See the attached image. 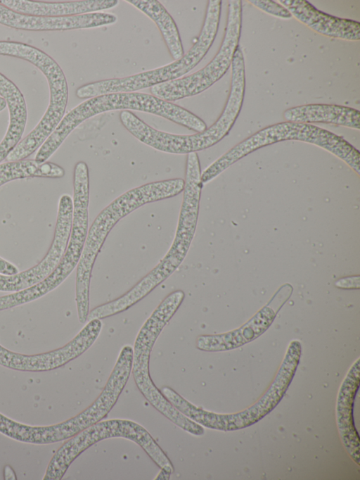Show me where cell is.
Segmentation results:
<instances>
[{
  "label": "cell",
  "mask_w": 360,
  "mask_h": 480,
  "mask_svg": "<svg viewBox=\"0 0 360 480\" xmlns=\"http://www.w3.org/2000/svg\"><path fill=\"white\" fill-rule=\"evenodd\" d=\"M150 18L158 27L172 58L176 61L184 54L177 25L163 5L157 0H127Z\"/></svg>",
  "instance_id": "ac0fdd59"
},
{
  "label": "cell",
  "mask_w": 360,
  "mask_h": 480,
  "mask_svg": "<svg viewBox=\"0 0 360 480\" xmlns=\"http://www.w3.org/2000/svg\"><path fill=\"white\" fill-rule=\"evenodd\" d=\"M137 110L150 113L197 132L205 131L206 123L188 110L139 91L103 94L88 99L65 114L53 132L39 148L37 156L47 160L68 135L80 124L98 114L112 110Z\"/></svg>",
  "instance_id": "6da1fadb"
},
{
  "label": "cell",
  "mask_w": 360,
  "mask_h": 480,
  "mask_svg": "<svg viewBox=\"0 0 360 480\" xmlns=\"http://www.w3.org/2000/svg\"><path fill=\"white\" fill-rule=\"evenodd\" d=\"M300 355V342L292 341L276 377L265 394L255 405L243 412L220 414V430L227 431L249 427L271 412L288 389L298 366Z\"/></svg>",
  "instance_id": "9c48e42d"
},
{
  "label": "cell",
  "mask_w": 360,
  "mask_h": 480,
  "mask_svg": "<svg viewBox=\"0 0 360 480\" xmlns=\"http://www.w3.org/2000/svg\"><path fill=\"white\" fill-rule=\"evenodd\" d=\"M359 359L352 365L339 390L337 423L342 443L354 461L359 465V437L354 419V400L360 383Z\"/></svg>",
  "instance_id": "4fadbf2b"
},
{
  "label": "cell",
  "mask_w": 360,
  "mask_h": 480,
  "mask_svg": "<svg viewBox=\"0 0 360 480\" xmlns=\"http://www.w3.org/2000/svg\"><path fill=\"white\" fill-rule=\"evenodd\" d=\"M86 346L80 336L56 350L35 355H24L11 351L0 345V365L26 372H43L60 367L80 356Z\"/></svg>",
  "instance_id": "7c38bea8"
},
{
  "label": "cell",
  "mask_w": 360,
  "mask_h": 480,
  "mask_svg": "<svg viewBox=\"0 0 360 480\" xmlns=\"http://www.w3.org/2000/svg\"><path fill=\"white\" fill-rule=\"evenodd\" d=\"M335 286L341 289H359V276H352L342 278L335 283Z\"/></svg>",
  "instance_id": "44dd1931"
},
{
  "label": "cell",
  "mask_w": 360,
  "mask_h": 480,
  "mask_svg": "<svg viewBox=\"0 0 360 480\" xmlns=\"http://www.w3.org/2000/svg\"><path fill=\"white\" fill-rule=\"evenodd\" d=\"M4 479H6V480L16 479H17L13 469L9 465H6L4 467Z\"/></svg>",
  "instance_id": "7402d4cb"
},
{
  "label": "cell",
  "mask_w": 360,
  "mask_h": 480,
  "mask_svg": "<svg viewBox=\"0 0 360 480\" xmlns=\"http://www.w3.org/2000/svg\"><path fill=\"white\" fill-rule=\"evenodd\" d=\"M295 140L316 145L343 160L360 175V153L343 137L311 124L294 122L276 123L255 132L223 154L201 172L205 184L248 154L268 145Z\"/></svg>",
  "instance_id": "7a4b0ae2"
},
{
  "label": "cell",
  "mask_w": 360,
  "mask_h": 480,
  "mask_svg": "<svg viewBox=\"0 0 360 480\" xmlns=\"http://www.w3.org/2000/svg\"><path fill=\"white\" fill-rule=\"evenodd\" d=\"M115 14L103 12L77 15L46 17L16 13L0 4V24L27 31H65L94 28L114 24Z\"/></svg>",
  "instance_id": "30bf717a"
},
{
  "label": "cell",
  "mask_w": 360,
  "mask_h": 480,
  "mask_svg": "<svg viewBox=\"0 0 360 480\" xmlns=\"http://www.w3.org/2000/svg\"><path fill=\"white\" fill-rule=\"evenodd\" d=\"M276 312L265 306L251 320L238 329L221 334L200 335L196 348L200 350L217 352L238 348L263 334L271 325Z\"/></svg>",
  "instance_id": "5bb4252c"
},
{
  "label": "cell",
  "mask_w": 360,
  "mask_h": 480,
  "mask_svg": "<svg viewBox=\"0 0 360 480\" xmlns=\"http://www.w3.org/2000/svg\"><path fill=\"white\" fill-rule=\"evenodd\" d=\"M120 437L139 445L161 471L155 479L168 480L174 466L160 446L141 424L129 419L100 421L64 443L50 460L43 479L60 480L72 462L92 445L109 438Z\"/></svg>",
  "instance_id": "5b68a950"
},
{
  "label": "cell",
  "mask_w": 360,
  "mask_h": 480,
  "mask_svg": "<svg viewBox=\"0 0 360 480\" xmlns=\"http://www.w3.org/2000/svg\"><path fill=\"white\" fill-rule=\"evenodd\" d=\"M73 213L72 227L65 253L54 270L38 284L25 291L29 301H34L56 289L77 267L88 233L89 174L87 164L77 162L73 171Z\"/></svg>",
  "instance_id": "52a82bcc"
},
{
  "label": "cell",
  "mask_w": 360,
  "mask_h": 480,
  "mask_svg": "<svg viewBox=\"0 0 360 480\" xmlns=\"http://www.w3.org/2000/svg\"><path fill=\"white\" fill-rule=\"evenodd\" d=\"M65 175V170L58 164L46 161L43 163L34 160H20L0 163V187L18 179L43 177L58 179ZM6 265V260L0 257V271Z\"/></svg>",
  "instance_id": "d6986e66"
},
{
  "label": "cell",
  "mask_w": 360,
  "mask_h": 480,
  "mask_svg": "<svg viewBox=\"0 0 360 480\" xmlns=\"http://www.w3.org/2000/svg\"><path fill=\"white\" fill-rule=\"evenodd\" d=\"M0 96L6 102L9 122L6 134L0 142V163L21 141L24 133L27 111L25 98L19 88L0 72Z\"/></svg>",
  "instance_id": "e0dca14e"
},
{
  "label": "cell",
  "mask_w": 360,
  "mask_h": 480,
  "mask_svg": "<svg viewBox=\"0 0 360 480\" xmlns=\"http://www.w3.org/2000/svg\"><path fill=\"white\" fill-rule=\"evenodd\" d=\"M0 56L25 60L43 73L49 89V103L39 122L13 149L6 161L24 160L39 149L58 126L66 110L68 86L58 63L42 50L26 43L0 41Z\"/></svg>",
  "instance_id": "277c9868"
},
{
  "label": "cell",
  "mask_w": 360,
  "mask_h": 480,
  "mask_svg": "<svg viewBox=\"0 0 360 480\" xmlns=\"http://www.w3.org/2000/svg\"><path fill=\"white\" fill-rule=\"evenodd\" d=\"M6 106V102L4 98L0 96V112L3 110Z\"/></svg>",
  "instance_id": "603a6c76"
},
{
  "label": "cell",
  "mask_w": 360,
  "mask_h": 480,
  "mask_svg": "<svg viewBox=\"0 0 360 480\" xmlns=\"http://www.w3.org/2000/svg\"><path fill=\"white\" fill-rule=\"evenodd\" d=\"M277 1L289 11L292 18L322 35L352 42L360 39V23L358 21L326 13L306 0Z\"/></svg>",
  "instance_id": "8fae6325"
},
{
  "label": "cell",
  "mask_w": 360,
  "mask_h": 480,
  "mask_svg": "<svg viewBox=\"0 0 360 480\" xmlns=\"http://www.w3.org/2000/svg\"><path fill=\"white\" fill-rule=\"evenodd\" d=\"M288 122L329 123L360 130L359 110L336 104L312 103L290 108L283 114Z\"/></svg>",
  "instance_id": "2e32d148"
},
{
  "label": "cell",
  "mask_w": 360,
  "mask_h": 480,
  "mask_svg": "<svg viewBox=\"0 0 360 480\" xmlns=\"http://www.w3.org/2000/svg\"><path fill=\"white\" fill-rule=\"evenodd\" d=\"M221 10V0H210L203 25L196 42L178 60L166 65L124 77L102 80L79 87L76 96L86 99L119 92H133L181 78L205 56L217 34Z\"/></svg>",
  "instance_id": "3957f363"
},
{
  "label": "cell",
  "mask_w": 360,
  "mask_h": 480,
  "mask_svg": "<svg viewBox=\"0 0 360 480\" xmlns=\"http://www.w3.org/2000/svg\"><path fill=\"white\" fill-rule=\"evenodd\" d=\"M117 0H82L44 2L27 0H0L5 7L19 13L46 17L77 15L96 13L117 6Z\"/></svg>",
  "instance_id": "9a60e30c"
},
{
  "label": "cell",
  "mask_w": 360,
  "mask_h": 480,
  "mask_svg": "<svg viewBox=\"0 0 360 480\" xmlns=\"http://www.w3.org/2000/svg\"><path fill=\"white\" fill-rule=\"evenodd\" d=\"M242 12V1H229L225 33L215 56L194 73L150 87V94L173 102L199 94L219 80L230 68L234 52L239 46Z\"/></svg>",
  "instance_id": "8992f818"
},
{
  "label": "cell",
  "mask_w": 360,
  "mask_h": 480,
  "mask_svg": "<svg viewBox=\"0 0 360 480\" xmlns=\"http://www.w3.org/2000/svg\"><path fill=\"white\" fill-rule=\"evenodd\" d=\"M72 198L60 196L53 238L45 256L34 266L12 275L0 274V291L14 293L31 287L49 275L57 267L66 250L72 222Z\"/></svg>",
  "instance_id": "ba28073f"
},
{
  "label": "cell",
  "mask_w": 360,
  "mask_h": 480,
  "mask_svg": "<svg viewBox=\"0 0 360 480\" xmlns=\"http://www.w3.org/2000/svg\"><path fill=\"white\" fill-rule=\"evenodd\" d=\"M252 6L274 17L289 20L292 18L289 11L277 1L272 0H250Z\"/></svg>",
  "instance_id": "ffe728a7"
}]
</instances>
